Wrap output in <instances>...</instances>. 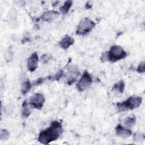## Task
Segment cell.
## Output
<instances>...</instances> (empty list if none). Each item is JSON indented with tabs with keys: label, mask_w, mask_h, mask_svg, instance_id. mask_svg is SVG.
Wrapping results in <instances>:
<instances>
[{
	"label": "cell",
	"mask_w": 145,
	"mask_h": 145,
	"mask_svg": "<svg viewBox=\"0 0 145 145\" xmlns=\"http://www.w3.org/2000/svg\"><path fill=\"white\" fill-rule=\"evenodd\" d=\"M63 129L61 123L57 121H53L50 126L40 132L39 136V141L44 144L57 139L62 134Z\"/></svg>",
	"instance_id": "obj_1"
},
{
	"label": "cell",
	"mask_w": 145,
	"mask_h": 145,
	"mask_svg": "<svg viewBox=\"0 0 145 145\" xmlns=\"http://www.w3.org/2000/svg\"><path fill=\"white\" fill-rule=\"evenodd\" d=\"M127 57V53L120 45H113L110 50L104 53L101 57L102 62L110 61L116 62Z\"/></svg>",
	"instance_id": "obj_2"
},
{
	"label": "cell",
	"mask_w": 145,
	"mask_h": 145,
	"mask_svg": "<svg viewBox=\"0 0 145 145\" xmlns=\"http://www.w3.org/2000/svg\"><path fill=\"white\" fill-rule=\"evenodd\" d=\"M142 101V97L138 96H133L122 103H117V107L120 111L133 110L139 106Z\"/></svg>",
	"instance_id": "obj_3"
},
{
	"label": "cell",
	"mask_w": 145,
	"mask_h": 145,
	"mask_svg": "<svg viewBox=\"0 0 145 145\" xmlns=\"http://www.w3.org/2000/svg\"><path fill=\"white\" fill-rule=\"evenodd\" d=\"M95 23L88 18H84L79 23L76 33L78 35H86L89 33L95 27Z\"/></svg>",
	"instance_id": "obj_4"
},
{
	"label": "cell",
	"mask_w": 145,
	"mask_h": 145,
	"mask_svg": "<svg viewBox=\"0 0 145 145\" xmlns=\"http://www.w3.org/2000/svg\"><path fill=\"white\" fill-rule=\"evenodd\" d=\"M92 83V79L91 75L85 71L76 84V88L79 91H83L88 88Z\"/></svg>",
	"instance_id": "obj_5"
},
{
	"label": "cell",
	"mask_w": 145,
	"mask_h": 145,
	"mask_svg": "<svg viewBox=\"0 0 145 145\" xmlns=\"http://www.w3.org/2000/svg\"><path fill=\"white\" fill-rule=\"evenodd\" d=\"M45 101V97L41 93H35L30 98V104L37 109L42 108Z\"/></svg>",
	"instance_id": "obj_6"
},
{
	"label": "cell",
	"mask_w": 145,
	"mask_h": 145,
	"mask_svg": "<svg viewBox=\"0 0 145 145\" xmlns=\"http://www.w3.org/2000/svg\"><path fill=\"white\" fill-rule=\"evenodd\" d=\"M39 57L37 52L33 53L27 61V68L29 71H34L37 67Z\"/></svg>",
	"instance_id": "obj_7"
},
{
	"label": "cell",
	"mask_w": 145,
	"mask_h": 145,
	"mask_svg": "<svg viewBox=\"0 0 145 145\" xmlns=\"http://www.w3.org/2000/svg\"><path fill=\"white\" fill-rule=\"evenodd\" d=\"M117 135L121 138L129 137L132 133L131 131L125 127H123L121 125H118L115 129Z\"/></svg>",
	"instance_id": "obj_8"
},
{
	"label": "cell",
	"mask_w": 145,
	"mask_h": 145,
	"mask_svg": "<svg viewBox=\"0 0 145 145\" xmlns=\"http://www.w3.org/2000/svg\"><path fill=\"white\" fill-rule=\"evenodd\" d=\"M74 42V39L70 36H66L59 42V46L63 49H68Z\"/></svg>",
	"instance_id": "obj_9"
},
{
	"label": "cell",
	"mask_w": 145,
	"mask_h": 145,
	"mask_svg": "<svg viewBox=\"0 0 145 145\" xmlns=\"http://www.w3.org/2000/svg\"><path fill=\"white\" fill-rule=\"evenodd\" d=\"M58 14H59V12L58 11H53V10L48 11L45 12L44 14H43V15L41 16V18L44 21L48 22V21H50L52 19H53L54 18H55Z\"/></svg>",
	"instance_id": "obj_10"
},
{
	"label": "cell",
	"mask_w": 145,
	"mask_h": 145,
	"mask_svg": "<svg viewBox=\"0 0 145 145\" xmlns=\"http://www.w3.org/2000/svg\"><path fill=\"white\" fill-rule=\"evenodd\" d=\"M72 2L71 1H67L65 2L64 5L59 8L60 12L63 14H66L68 12L69 9L71 7Z\"/></svg>",
	"instance_id": "obj_11"
},
{
	"label": "cell",
	"mask_w": 145,
	"mask_h": 145,
	"mask_svg": "<svg viewBox=\"0 0 145 145\" xmlns=\"http://www.w3.org/2000/svg\"><path fill=\"white\" fill-rule=\"evenodd\" d=\"M31 110L28 104L24 101L22 105V116L24 117H27L31 114Z\"/></svg>",
	"instance_id": "obj_12"
},
{
	"label": "cell",
	"mask_w": 145,
	"mask_h": 145,
	"mask_svg": "<svg viewBox=\"0 0 145 145\" xmlns=\"http://www.w3.org/2000/svg\"><path fill=\"white\" fill-rule=\"evenodd\" d=\"M31 88V85L30 82L29 80H26L24 82L22 85L21 88V92L22 94H26L27 92H29Z\"/></svg>",
	"instance_id": "obj_13"
},
{
	"label": "cell",
	"mask_w": 145,
	"mask_h": 145,
	"mask_svg": "<svg viewBox=\"0 0 145 145\" xmlns=\"http://www.w3.org/2000/svg\"><path fill=\"white\" fill-rule=\"evenodd\" d=\"M124 88H125V84H124L123 81H122V80L118 82L113 87L114 89H115L120 92H123V91L124 90Z\"/></svg>",
	"instance_id": "obj_14"
},
{
	"label": "cell",
	"mask_w": 145,
	"mask_h": 145,
	"mask_svg": "<svg viewBox=\"0 0 145 145\" xmlns=\"http://www.w3.org/2000/svg\"><path fill=\"white\" fill-rule=\"evenodd\" d=\"M135 121H136V118L134 116L129 117H127L125 121V124L126 126L131 127L134 125Z\"/></svg>",
	"instance_id": "obj_15"
},
{
	"label": "cell",
	"mask_w": 145,
	"mask_h": 145,
	"mask_svg": "<svg viewBox=\"0 0 145 145\" xmlns=\"http://www.w3.org/2000/svg\"><path fill=\"white\" fill-rule=\"evenodd\" d=\"M10 135L9 132L6 130H1L0 137H1V140H7Z\"/></svg>",
	"instance_id": "obj_16"
},
{
	"label": "cell",
	"mask_w": 145,
	"mask_h": 145,
	"mask_svg": "<svg viewBox=\"0 0 145 145\" xmlns=\"http://www.w3.org/2000/svg\"><path fill=\"white\" fill-rule=\"evenodd\" d=\"M144 71H145V62L144 61H142L139 64L137 69V71L140 73H143L144 72Z\"/></svg>",
	"instance_id": "obj_17"
},
{
	"label": "cell",
	"mask_w": 145,
	"mask_h": 145,
	"mask_svg": "<svg viewBox=\"0 0 145 145\" xmlns=\"http://www.w3.org/2000/svg\"><path fill=\"white\" fill-rule=\"evenodd\" d=\"M134 139L135 141H141L144 139V135L140 133H135L134 137Z\"/></svg>",
	"instance_id": "obj_18"
}]
</instances>
